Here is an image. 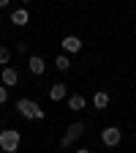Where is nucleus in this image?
<instances>
[{
  "mask_svg": "<svg viewBox=\"0 0 136 153\" xmlns=\"http://www.w3.org/2000/svg\"><path fill=\"white\" fill-rule=\"evenodd\" d=\"M16 112L22 115V118H27V120H41L44 118V109L35 101H30V99H19L16 101Z\"/></svg>",
  "mask_w": 136,
  "mask_h": 153,
  "instance_id": "obj_1",
  "label": "nucleus"
},
{
  "mask_svg": "<svg viewBox=\"0 0 136 153\" xmlns=\"http://www.w3.org/2000/svg\"><path fill=\"white\" fill-rule=\"evenodd\" d=\"M16 148H19V131L16 128L0 131V150L3 153H16Z\"/></svg>",
  "mask_w": 136,
  "mask_h": 153,
  "instance_id": "obj_2",
  "label": "nucleus"
},
{
  "mask_svg": "<svg viewBox=\"0 0 136 153\" xmlns=\"http://www.w3.org/2000/svg\"><path fill=\"white\" fill-rule=\"evenodd\" d=\"M82 134H85V123H79V120H76V123H71V126H68V131L63 134V140H60V145H63V148L74 145L76 140L82 137Z\"/></svg>",
  "mask_w": 136,
  "mask_h": 153,
  "instance_id": "obj_3",
  "label": "nucleus"
},
{
  "mask_svg": "<svg viewBox=\"0 0 136 153\" xmlns=\"http://www.w3.org/2000/svg\"><path fill=\"white\" fill-rule=\"evenodd\" d=\"M101 140H104V145H106V148H114V145H120L123 131H120L117 126H106V128L101 131Z\"/></svg>",
  "mask_w": 136,
  "mask_h": 153,
  "instance_id": "obj_4",
  "label": "nucleus"
},
{
  "mask_svg": "<svg viewBox=\"0 0 136 153\" xmlns=\"http://www.w3.org/2000/svg\"><path fill=\"white\" fill-rule=\"evenodd\" d=\"M60 47H63L68 55H74V52H79V49H82V38H79V36H65L63 41H60Z\"/></svg>",
  "mask_w": 136,
  "mask_h": 153,
  "instance_id": "obj_5",
  "label": "nucleus"
},
{
  "mask_svg": "<svg viewBox=\"0 0 136 153\" xmlns=\"http://www.w3.org/2000/svg\"><path fill=\"white\" fill-rule=\"evenodd\" d=\"M0 76H3V85H6V88H14V85L19 82V74H16V68H14V66H6Z\"/></svg>",
  "mask_w": 136,
  "mask_h": 153,
  "instance_id": "obj_6",
  "label": "nucleus"
},
{
  "mask_svg": "<svg viewBox=\"0 0 136 153\" xmlns=\"http://www.w3.org/2000/svg\"><path fill=\"white\" fill-rule=\"evenodd\" d=\"M11 22H14L16 27H25V25L30 22V14H27V8H16V11L11 14Z\"/></svg>",
  "mask_w": 136,
  "mask_h": 153,
  "instance_id": "obj_7",
  "label": "nucleus"
},
{
  "mask_svg": "<svg viewBox=\"0 0 136 153\" xmlns=\"http://www.w3.org/2000/svg\"><path fill=\"white\" fill-rule=\"evenodd\" d=\"M65 96H68V88H65L63 82H57V85L49 88V99H52V101H63Z\"/></svg>",
  "mask_w": 136,
  "mask_h": 153,
  "instance_id": "obj_8",
  "label": "nucleus"
},
{
  "mask_svg": "<svg viewBox=\"0 0 136 153\" xmlns=\"http://www.w3.org/2000/svg\"><path fill=\"white\" fill-rule=\"evenodd\" d=\"M27 66H30V71L38 76V74H44V68H46V63H44V57L41 55H33L30 60H27Z\"/></svg>",
  "mask_w": 136,
  "mask_h": 153,
  "instance_id": "obj_9",
  "label": "nucleus"
},
{
  "mask_svg": "<svg viewBox=\"0 0 136 153\" xmlns=\"http://www.w3.org/2000/svg\"><path fill=\"white\" fill-rule=\"evenodd\" d=\"M85 104H87V99L85 96H68V109H74V112H79V109H85Z\"/></svg>",
  "mask_w": 136,
  "mask_h": 153,
  "instance_id": "obj_10",
  "label": "nucleus"
},
{
  "mask_svg": "<svg viewBox=\"0 0 136 153\" xmlns=\"http://www.w3.org/2000/svg\"><path fill=\"white\" fill-rule=\"evenodd\" d=\"M93 104H95V109H106V107H109V93L98 90V93L93 96Z\"/></svg>",
  "mask_w": 136,
  "mask_h": 153,
  "instance_id": "obj_11",
  "label": "nucleus"
},
{
  "mask_svg": "<svg viewBox=\"0 0 136 153\" xmlns=\"http://www.w3.org/2000/svg\"><path fill=\"white\" fill-rule=\"evenodd\" d=\"M54 68H57V71H68V68H71V60H68L65 55H60V57H54Z\"/></svg>",
  "mask_w": 136,
  "mask_h": 153,
  "instance_id": "obj_12",
  "label": "nucleus"
},
{
  "mask_svg": "<svg viewBox=\"0 0 136 153\" xmlns=\"http://www.w3.org/2000/svg\"><path fill=\"white\" fill-rule=\"evenodd\" d=\"M8 63H11V49L0 47V66H8Z\"/></svg>",
  "mask_w": 136,
  "mask_h": 153,
  "instance_id": "obj_13",
  "label": "nucleus"
},
{
  "mask_svg": "<svg viewBox=\"0 0 136 153\" xmlns=\"http://www.w3.org/2000/svg\"><path fill=\"white\" fill-rule=\"evenodd\" d=\"M16 52L25 55V52H27V41H19V44H16Z\"/></svg>",
  "mask_w": 136,
  "mask_h": 153,
  "instance_id": "obj_14",
  "label": "nucleus"
},
{
  "mask_svg": "<svg viewBox=\"0 0 136 153\" xmlns=\"http://www.w3.org/2000/svg\"><path fill=\"white\" fill-rule=\"evenodd\" d=\"M6 99H8V88H0V104H6Z\"/></svg>",
  "mask_w": 136,
  "mask_h": 153,
  "instance_id": "obj_15",
  "label": "nucleus"
},
{
  "mask_svg": "<svg viewBox=\"0 0 136 153\" xmlns=\"http://www.w3.org/2000/svg\"><path fill=\"white\" fill-rule=\"evenodd\" d=\"M8 3H11V0H0V8H6Z\"/></svg>",
  "mask_w": 136,
  "mask_h": 153,
  "instance_id": "obj_16",
  "label": "nucleus"
},
{
  "mask_svg": "<svg viewBox=\"0 0 136 153\" xmlns=\"http://www.w3.org/2000/svg\"><path fill=\"white\" fill-rule=\"evenodd\" d=\"M76 153H90V150H87V148H79V150H76Z\"/></svg>",
  "mask_w": 136,
  "mask_h": 153,
  "instance_id": "obj_17",
  "label": "nucleus"
},
{
  "mask_svg": "<svg viewBox=\"0 0 136 153\" xmlns=\"http://www.w3.org/2000/svg\"><path fill=\"white\" fill-rule=\"evenodd\" d=\"M22 3H25V6H27V3H33V0H22Z\"/></svg>",
  "mask_w": 136,
  "mask_h": 153,
  "instance_id": "obj_18",
  "label": "nucleus"
}]
</instances>
